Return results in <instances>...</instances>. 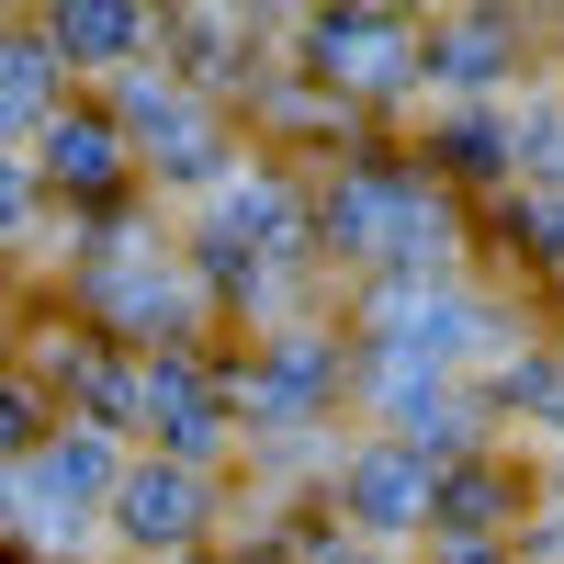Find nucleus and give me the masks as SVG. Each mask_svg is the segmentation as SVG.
I'll list each match as a JSON object with an SVG mask.
<instances>
[{"mask_svg":"<svg viewBox=\"0 0 564 564\" xmlns=\"http://www.w3.org/2000/svg\"><path fill=\"white\" fill-rule=\"evenodd\" d=\"M350 497L372 508V531H406V520H430V475H417V463H395V452L350 463Z\"/></svg>","mask_w":564,"mask_h":564,"instance_id":"1","label":"nucleus"},{"mask_svg":"<svg viewBox=\"0 0 564 564\" xmlns=\"http://www.w3.org/2000/svg\"><path fill=\"white\" fill-rule=\"evenodd\" d=\"M193 508H204L193 475H135V486H124V531H135V542H181V531H193Z\"/></svg>","mask_w":564,"mask_h":564,"instance_id":"2","label":"nucleus"},{"mask_svg":"<svg viewBox=\"0 0 564 564\" xmlns=\"http://www.w3.org/2000/svg\"><path fill=\"white\" fill-rule=\"evenodd\" d=\"M508 159H531V181H553V193H564V113H553V102H531V113H520V135H508Z\"/></svg>","mask_w":564,"mask_h":564,"instance_id":"3","label":"nucleus"},{"mask_svg":"<svg viewBox=\"0 0 564 564\" xmlns=\"http://www.w3.org/2000/svg\"><path fill=\"white\" fill-rule=\"evenodd\" d=\"M45 159H57L68 181H102V170H113V135H102V124H57V135H45Z\"/></svg>","mask_w":564,"mask_h":564,"instance_id":"4","label":"nucleus"},{"mask_svg":"<svg viewBox=\"0 0 564 564\" xmlns=\"http://www.w3.org/2000/svg\"><path fill=\"white\" fill-rule=\"evenodd\" d=\"M34 102H45V68L34 57H0V124H23Z\"/></svg>","mask_w":564,"mask_h":564,"instance_id":"5","label":"nucleus"},{"mask_svg":"<svg viewBox=\"0 0 564 564\" xmlns=\"http://www.w3.org/2000/svg\"><path fill=\"white\" fill-rule=\"evenodd\" d=\"M0 226H23V181L12 170H0Z\"/></svg>","mask_w":564,"mask_h":564,"instance_id":"6","label":"nucleus"},{"mask_svg":"<svg viewBox=\"0 0 564 564\" xmlns=\"http://www.w3.org/2000/svg\"><path fill=\"white\" fill-rule=\"evenodd\" d=\"M542 238H553V249H564V204H542Z\"/></svg>","mask_w":564,"mask_h":564,"instance_id":"7","label":"nucleus"}]
</instances>
